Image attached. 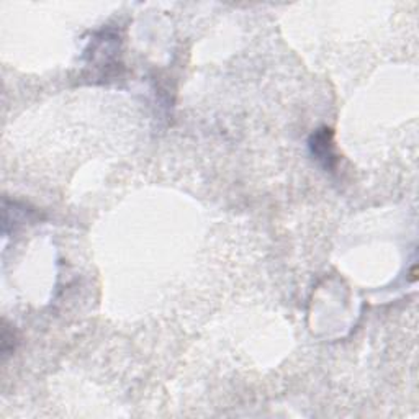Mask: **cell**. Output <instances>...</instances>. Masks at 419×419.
Returning <instances> with one entry per match:
<instances>
[{
    "instance_id": "cell-1",
    "label": "cell",
    "mask_w": 419,
    "mask_h": 419,
    "mask_svg": "<svg viewBox=\"0 0 419 419\" xmlns=\"http://www.w3.org/2000/svg\"><path fill=\"white\" fill-rule=\"evenodd\" d=\"M308 148L314 161H316L326 172H334L339 164V156L336 152L334 145V131L323 126L313 131V135L308 140Z\"/></svg>"
},
{
    "instance_id": "cell-2",
    "label": "cell",
    "mask_w": 419,
    "mask_h": 419,
    "mask_svg": "<svg viewBox=\"0 0 419 419\" xmlns=\"http://www.w3.org/2000/svg\"><path fill=\"white\" fill-rule=\"evenodd\" d=\"M14 351H15V334H14V331L4 323V328H2V357L4 359H7L10 354H14Z\"/></svg>"
}]
</instances>
